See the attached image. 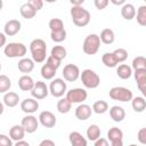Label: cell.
I'll use <instances>...</instances> for the list:
<instances>
[{"mask_svg":"<svg viewBox=\"0 0 146 146\" xmlns=\"http://www.w3.org/2000/svg\"><path fill=\"white\" fill-rule=\"evenodd\" d=\"M70 14H71V19L73 24L78 27H84L90 23V19H91L90 13L82 6L72 7L70 10Z\"/></svg>","mask_w":146,"mask_h":146,"instance_id":"6da1fadb","label":"cell"},{"mask_svg":"<svg viewBox=\"0 0 146 146\" xmlns=\"http://www.w3.org/2000/svg\"><path fill=\"white\" fill-rule=\"evenodd\" d=\"M30 51L34 63H43L47 55V44L42 39H34L30 43Z\"/></svg>","mask_w":146,"mask_h":146,"instance_id":"7a4b0ae2","label":"cell"},{"mask_svg":"<svg viewBox=\"0 0 146 146\" xmlns=\"http://www.w3.org/2000/svg\"><path fill=\"white\" fill-rule=\"evenodd\" d=\"M80 79L82 84L88 89H96L100 84L99 75L90 68H86L82 72H80Z\"/></svg>","mask_w":146,"mask_h":146,"instance_id":"3957f363","label":"cell"},{"mask_svg":"<svg viewBox=\"0 0 146 146\" xmlns=\"http://www.w3.org/2000/svg\"><path fill=\"white\" fill-rule=\"evenodd\" d=\"M100 48V39L99 35L96 33H91L86 36L83 44H82V50L86 55H95L98 52Z\"/></svg>","mask_w":146,"mask_h":146,"instance_id":"277c9868","label":"cell"},{"mask_svg":"<svg viewBox=\"0 0 146 146\" xmlns=\"http://www.w3.org/2000/svg\"><path fill=\"white\" fill-rule=\"evenodd\" d=\"M26 46L22 42H10L5 46L3 54L8 58H23L26 55Z\"/></svg>","mask_w":146,"mask_h":146,"instance_id":"5b68a950","label":"cell"},{"mask_svg":"<svg viewBox=\"0 0 146 146\" xmlns=\"http://www.w3.org/2000/svg\"><path fill=\"white\" fill-rule=\"evenodd\" d=\"M108 96L111 99L113 100H117V102H131V99L133 98V94L130 89L124 88V87H113L110 92Z\"/></svg>","mask_w":146,"mask_h":146,"instance_id":"8992f818","label":"cell"},{"mask_svg":"<svg viewBox=\"0 0 146 146\" xmlns=\"http://www.w3.org/2000/svg\"><path fill=\"white\" fill-rule=\"evenodd\" d=\"M48 89H49V94L52 97L62 98L64 96V94H66V91H67V86H66V82L64 81V79L55 78L51 80Z\"/></svg>","mask_w":146,"mask_h":146,"instance_id":"52a82bcc","label":"cell"},{"mask_svg":"<svg viewBox=\"0 0 146 146\" xmlns=\"http://www.w3.org/2000/svg\"><path fill=\"white\" fill-rule=\"evenodd\" d=\"M88 97V92L83 88H73L66 91L65 98L71 104H82Z\"/></svg>","mask_w":146,"mask_h":146,"instance_id":"ba28073f","label":"cell"},{"mask_svg":"<svg viewBox=\"0 0 146 146\" xmlns=\"http://www.w3.org/2000/svg\"><path fill=\"white\" fill-rule=\"evenodd\" d=\"M30 92H31V95L34 99L41 100V99H44L48 96L49 89H48V86L46 84V82L36 81V82H34V86H33V88Z\"/></svg>","mask_w":146,"mask_h":146,"instance_id":"9c48e42d","label":"cell"},{"mask_svg":"<svg viewBox=\"0 0 146 146\" xmlns=\"http://www.w3.org/2000/svg\"><path fill=\"white\" fill-rule=\"evenodd\" d=\"M62 74H63L64 81L74 82L80 78V68L74 64H67L64 66Z\"/></svg>","mask_w":146,"mask_h":146,"instance_id":"30bf717a","label":"cell"},{"mask_svg":"<svg viewBox=\"0 0 146 146\" xmlns=\"http://www.w3.org/2000/svg\"><path fill=\"white\" fill-rule=\"evenodd\" d=\"M21 125L24 128L25 132L27 133H33L36 131L38 127H39V120L32 115V114H27L26 116H24L22 119V122H21Z\"/></svg>","mask_w":146,"mask_h":146,"instance_id":"8fae6325","label":"cell"},{"mask_svg":"<svg viewBox=\"0 0 146 146\" xmlns=\"http://www.w3.org/2000/svg\"><path fill=\"white\" fill-rule=\"evenodd\" d=\"M38 120L41 123V125L44 127V128H54L56 125V122H57V119H56L55 114L51 113L50 111H43V112H41L39 114Z\"/></svg>","mask_w":146,"mask_h":146,"instance_id":"7c38bea8","label":"cell"},{"mask_svg":"<svg viewBox=\"0 0 146 146\" xmlns=\"http://www.w3.org/2000/svg\"><path fill=\"white\" fill-rule=\"evenodd\" d=\"M21 27L22 24L18 19H10L6 22L3 26V33L6 34V36H14L21 31Z\"/></svg>","mask_w":146,"mask_h":146,"instance_id":"4fadbf2b","label":"cell"},{"mask_svg":"<svg viewBox=\"0 0 146 146\" xmlns=\"http://www.w3.org/2000/svg\"><path fill=\"white\" fill-rule=\"evenodd\" d=\"M39 108V103L34 98H25L21 102V110L26 114H33Z\"/></svg>","mask_w":146,"mask_h":146,"instance_id":"5bb4252c","label":"cell"},{"mask_svg":"<svg viewBox=\"0 0 146 146\" xmlns=\"http://www.w3.org/2000/svg\"><path fill=\"white\" fill-rule=\"evenodd\" d=\"M135 80L137 82V87L139 91L145 96L146 95V70H136L133 72Z\"/></svg>","mask_w":146,"mask_h":146,"instance_id":"9a60e30c","label":"cell"},{"mask_svg":"<svg viewBox=\"0 0 146 146\" xmlns=\"http://www.w3.org/2000/svg\"><path fill=\"white\" fill-rule=\"evenodd\" d=\"M91 113H92V110H91V107L89 106V105H87V104H80L76 108H75V112H74V114H75V117L78 119V120H80V121H86V120H88L90 116H91Z\"/></svg>","mask_w":146,"mask_h":146,"instance_id":"2e32d148","label":"cell"},{"mask_svg":"<svg viewBox=\"0 0 146 146\" xmlns=\"http://www.w3.org/2000/svg\"><path fill=\"white\" fill-rule=\"evenodd\" d=\"M110 116L114 122H122L125 119V111L119 105H114L110 108Z\"/></svg>","mask_w":146,"mask_h":146,"instance_id":"e0dca14e","label":"cell"},{"mask_svg":"<svg viewBox=\"0 0 146 146\" xmlns=\"http://www.w3.org/2000/svg\"><path fill=\"white\" fill-rule=\"evenodd\" d=\"M25 130L21 124H15L9 129V137L11 140L14 141H18V140H23V138L25 137Z\"/></svg>","mask_w":146,"mask_h":146,"instance_id":"ac0fdd59","label":"cell"},{"mask_svg":"<svg viewBox=\"0 0 146 146\" xmlns=\"http://www.w3.org/2000/svg\"><path fill=\"white\" fill-rule=\"evenodd\" d=\"M34 64H35V63H34L31 58L23 57V58H21V59L18 60L17 66H18V70H19L22 73L27 74V73H31V72L33 71V68H34Z\"/></svg>","mask_w":146,"mask_h":146,"instance_id":"d6986e66","label":"cell"},{"mask_svg":"<svg viewBox=\"0 0 146 146\" xmlns=\"http://www.w3.org/2000/svg\"><path fill=\"white\" fill-rule=\"evenodd\" d=\"M121 16L125 19V21H131L136 17V8L132 3H128L125 2L122 7H121Z\"/></svg>","mask_w":146,"mask_h":146,"instance_id":"ffe728a7","label":"cell"},{"mask_svg":"<svg viewBox=\"0 0 146 146\" xmlns=\"http://www.w3.org/2000/svg\"><path fill=\"white\" fill-rule=\"evenodd\" d=\"M33 86H34V81L27 74H24L18 79V88L22 91H31Z\"/></svg>","mask_w":146,"mask_h":146,"instance_id":"44dd1931","label":"cell"},{"mask_svg":"<svg viewBox=\"0 0 146 146\" xmlns=\"http://www.w3.org/2000/svg\"><path fill=\"white\" fill-rule=\"evenodd\" d=\"M2 100H3V105H6L8 107H15L19 103V96H18V94H16L14 91H8L3 95Z\"/></svg>","mask_w":146,"mask_h":146,"instance_id":"7402d4cb","label":"cell"},{"mask_svg":"<svg viewBox=\"0 0 146 146\" xmlns=\"http://www.w3.org/2000/svg\"><path fill=\"white\" fill-rule=\"evenodd\" d=\"M68 139L71 143V146H87V139L79 132V131H72L68 135Z\"/></svg>","mask_w":146,"mask_h":146,"instance_id":"603a6c76","label":"cell"},{"mask_svg":"<svg viewBox=\"0 0 146 146\" xmlns=\"http://www.w3.org/2000/svg\"><path fill=\"white\" fill-rule=\"evenodd\" d=\"M116 75L122 80H128L132 75V68L131 66L127 64H121L116 67Z\"/></svg>","mask_w":146,"mask_h":146,"instance_id":"cb8c5ba5","label":"cell"},{"mask_svg":"<svg viewBox=\"0 0 146 146\" xmlns=\"http://www.w3.org/2000/svg\"><path fill=\"white\" fill-rule=\"evenodd\" d=\"M99 39H100V42H103L104 44H112L115 40L114 31L112 29H104L100 32Z\"/></svg>","mask_w":146,"mask_h":146,"instance_id":"d4e9b609","label":"cell"},{"mask_svg":"<svg viewBox=\"0 0 146 146\" xmlns=\"http://www.w3.org/2000/svg\"><path fill=\"white\" fill-rule=\"evenodd\" d=\"M131 106H132V110L137 113H141L145 111L146 108V100L144 97L141 96H137V97H133L131 99Z\"/></svg>","mask_w":146,"mask_h":146,"instance_id":"484cf974","label":"cell"},{"mask_svg":"<svg viewBox=\"0 0 146 146\" xmlns=\"http://www.w3.org/2000/svg\"><path fill=\"white\" fill-rule=\"evenodd\" d=\"M19 13H21L22 17L25 18V19H32V18L35 16V14H36V11H35L27 2H25V3H23V5L21 6Z\"/></svg>","mask_w":146,"mask_h":146,"instance_id":"4316f807","label":"cell"},{"mask_svg":"<svg viewBox=\"0 0 146 146\" xmlns=\"http://www.w3.org/2000/svg\"><path fill=\"white\" fill-rule=\"evenodd\" d=\"M67 55V51L66 49L63 47V46H54L51 48V51H50V56L54 57L55 59L57 60H63Z\"/></svg>","mask_w":146,"mask_h":146,"instance_id":"83f0119b","label":"cell"},{"mask_svg":"<svg viewBox=\"0 0 146 146\" xmlns=\"http://www.w3.org/2000/svg\"><path fill=\"white\" fill-rule=\"evenodd\" d=\"M56 72L57 70L52 68L51 66H49L48 64H43L42 67H41V76L44 79V80H52L55 79V75H56Z\"/></svg>","mask_w":146,"mask_h":146,"instance_id":"f1b7e54d","label":"cell"},{"mask_svg":"<svg viewBox=\"0 0 146 146\" xmlns=\"http://www.w3.org/2000/svg\"><path fill=\"white\" fill-rule=\"evenodd\" d=\"M87 137L89 140L95 141L100 138V128L97 124H90L87 129Z\"/></svg>","mask_w":146,"mask_h":146,"instance_id":"f546056e","label":"cell"},{"mask_svg":"<svg viewBox=\"0 0 146 146\" xmlns=\"http://www.w3.org/2000/svg\"><path fill=\"white\" fill-rule=\"evenodd\" d=\"M102 62L106 67H116L119 64L113 52H105L102 56Z\"/></svg>","mask_w":146,"mask_h":146,"instance_id":"4dcf8cb0","label":"cell"},{"mask_svg":"<svg viewBox=\"0 0 146 146\" xmlns=\"http://www.w3.org/2000/svg\"><path fill=\"white\" fill-rule=\"evenodd\" d=\"M72 108V104L65 98V97H62L59 98V100L57 102V111L60 113V114H66L71 111Z\"/></svg>","mask_w":146,"mask_h":146,"instance_id":"1f68e13d","label":"cell"},{"mask_svg":"<svg viewBox=\"0 0 146 146\" xmlns=\"http://www.w3.org/2000/svg\"><path fill=\"white\" fill-rule=\"evenodd\" d=\"M107 138L110 141H114V140H122L123 139V131L120 128L113 127L107 131Z\"/></svg>","mask_w":146,"mask_h":146,"instance_id":"d6a6232c","label":"cell"},{"mask_svg":"<svg viewBox=\"0 0 146 146\" xmlns=\"http://www.w3.org/2000/svg\"><path fill=\"white\" fill-rule=\"evenodd\" d=\"M91 110L96 114H104V113H106L108 111V104L105 100H97V102L94 103Z\"/></svg>","mask_w":146,"mask_h":146,"instance_id":"836d02e7","label":"cell"},{"mask_svg":"<svg viewBox=\"0 0 146 146\" xmlns=\"http://www.w3.org/2000/svg\"><path fill=\"white\" fill-rule=\"evenodd\" d=\"M10 87H11V80L5 74H0V94L8 92Z\"/></svg>","mask_w":146,"mask_h":146,"instance_id":"e575fe53","label":"cell"},{"mask_svg":"<svg viewBox=\"0 0 146 146\" xmlns=\"http://www.w3.org/2000/svg\"><path fill=\"white\" fill-rule=\"evenodd\" d=\"M131 68L136 70H146V58L144 56H137L132 59Z\"/></svg>","mask_w":146,"mask_h":146,"instance_id":"d590c367","label":"cell"},{"mask_svg":"<svg viewBox=\"0 0 146 146\" xmlns=\"http://www.w3.org/2000/svg\"><path fill=\"white\" fill-rule=\"evenodd\" d=\"M136 16H137V23L140 26H146V6H140L137 11H136Z\"/></svg>","mask_w":146,"mask_h":146,"instance_id":"8d00e7d4","label":"cell"},{"mask_svg":"<svg viewBox=\"0 0 146 146\" xmlns=\"http://www.w3.org/2000/svg\"><path fill=\"white\" fill-rule=\"evenodd\" d=\"M48 26L51 32H57L64 30V23L60 18H51L48 23Z\"/></svg>","mask_w":146,"mask_h":146,"instance_id":"74e56055","label":"cell"},{"mask_svg":"<svg viewBox=\"0 0 146 146\" xmlns=\"http://www.w3.org/2000/svg\"><path fill=\"white\" fill-rule=\"evenodd\" d=\"M50 39L54 41V42H63L65 39H66V31L65 29L62 30V31H57V32H50Z\"/></svg>","mask_w":146,"mask_h":146,"instance_id":"f35d334b","label":"cell"},{"mask_svg":"<svg viewBox=\"0 0 146 146\" xmlns=\"http://www.w3.org/2000/svg\"><path fill=\"white\" fill-rule=\"evenodd\" d=\"M113 55L115 56L117 63H123L127 58H128V51L124 49V48H117L115 49L114 51H112Z\"/></svg>","mask_w":146,"mask_h":146,"instance_id":"ab89813d","label":"cell"},{"mask_svg":"<svg viewBox=\"0 0 146 146\" xmlns=\"http://www.w3.org/2000/svg\"><path fill=\"white\" fill-rule=\"evenodd\" d=\"M60 63H62L60 60H57V59H55V58L51 57V56L47 57V59H46V64H48L49 66H51V67L55 68V70H58V68H59Z\"/></svg>","mask_w":146,"mask_h":146,"instance_id":"60d3db41","label":"cell"},{"mask_svg":"<svg viewBox=\"0 0 146 146\" xmlns=\"http://www.w3.org/2000/svg\"><path fill=\"white\" fill-rule=\"evenodd\" d=\"M0 146H14L13 145V140L10 139L9 136L0 133Z\"/></svg>","mask_w":146,"mask_h":146,"instance_id":"b9f144b4","label":"cell"},{"mask_svg":"<svg viewBox=\"0 0 146 146\" xmlns=\"http://www.w3.org/2000/svg\"><path fill=\"white\" fill-rule=\"evenodd\" d=\"M27 3H29L35 11L40 10V9L43 7V1H42V0H30V1H27Z\"/></svg>","mask_w":146,"mask_h":146,"instance_id":"7bdbcfd3","label":"cell"},{"mask_svg":"<svg viewBox=\"0 0 146 146\" xmlns=\"http://www.w3.org/2000/svg\"><path fill=\"white\" fill-rule=\"evenodd\" d=\"M108 3H110L108 0H95V1H94V5H95V7H96L98 10L105 9V8L108 6Z\"/></svg>","mask_w":146,"mask_h":146,"instance_id":"ee69618b","label":"cell"},{"mask_svg":"<svg viewBox=\"0 0 146 146\" xmlns=\"http://www.w3.org/2000/svg\"><path fill=\"white\" fill-rule=\"evenodd\" d=\"M137 139L141 145L146 144V128H141L137 133Z\"/></svg>","mask_w":146,"mask_h":146,"instance_id":"f6af8a7d","label":"cell"},{"mask_svg":"<svg viewBox=\"0 0 146 146\" xmlns=\"http://www.w3.org/2000/svg\"><path fill=\"white\" fill-rule=\"evenodd\" d=\"M94 146H110V144L106 138H98L97 140H95Z\"/></svg>","mask_w":146,"mask_h":146,"instance_id":"bcb514c9","label":"cell"},{"mask_svg":"<svg viewBox=\"0 0 146 146\" xmlns=\"http://www.w3.org/2000/svg\"><path fill=\"white\" fill-rule=\"evenodd\" d=\"M39 146H56V145H55V143L51 139H43L39 144Z\"/></svg>","mask_w":146,"mask_h":146,"instance_id":"7dc6e473","label":"cell"},{"mask_svg":"<svg viewBox=\"0 0 146 146\" xmlns=\"http://www.w3.org/2000/svg\"><path fill=\"white\" fill-rule=\"evenodd\" d=\"M6 42H7V36H6V34L2 33V32H0V48L5 47V46H6Z\"/></svg>","mask_w":146,"mask_h":146,"instance_id":"c3c4849f","label":"cell"},{"mask_svg":"<svg viewBox=\"0 0 146 146\" xmlns=\"http://www.w3.org/2000/svg\"><path fill=\"white\" fill-rule=\"evenodd\" d=\"M84 2V0H70V3L72 5V7H79L82 6Z\"/></svg>","mask_w":146,"mask_h":146,"instance_id":"681fc988","label":"cell"},{"mask_svg":"<svg viewBox=\"0 0 146 146\" xmlns=\"http://www.w3.org/2000/svg\"><path fill=\"white\" fill-rule=\"evenodd\" d=\"M14 146H30V144L27 141H25V140H18V141L15 143Z\"/></svg>","mask_w":146,"mask_h":146,"instance_id":"f907efd6","label":"cell"},{"mask_svg":"<svg viewBox=\"0 0 146 146\" xmlns=\"http://www.w3.org/2000/svg\"><path fill=\"white\" fill-rule=\"evenodd\" d=\"M111 2L113 3V5H115V6H123L124 3H125V1L124 0H111Z\"/></svg>","mask_w":146,"mask_h":146,"instance_id":"816d5d0a","label":"cell"},{"mask_svg":"<svg viewBox=\"0 0 146 146\" xmlns=\"http://www.w3.org/2000/svg\"><path fill=\"white\" fill-rule=\"evenodd\" d=\"M111 146H123V140H114V141H111Z\"/></svg>","mask_w":146,"mask_h":146,"instance_id":"f5cc1de1","label":"cell"},{"mask_svg":"<svg viewBox=\"0 0 146 146\" xmlns=\"http://www.w3.org/2000/svg\"><path fill=\"white\" fill-rule=\"evenodd\" d=\"M3 111H5V107H3V103H1V102H0V115H2Z\"/></svg>","mask_w":146,"mask_h":146,"instance_id":"db71d44e","label":"cell"},{"mask_svg":"<svg viewBox=\"0 0 146 146\" xmlns=\"http://www.w3.org/2000/svg\"><path fill=\"white\" fill-rule=\"evenodd\" d=\"M2 7H3V1H2V0H0V11H1Z\"/></svg>","mask_w":146,"mask_h":146,"instance_id":"11a10c76","label":"cell"},{"mask_svg":"<svg viewBox=\"0 0 146 146\" xmlns=\"http://www.w3.org/2000/svg\"><path fill=\"white\" fill-rule=\"evenodd\" d=\"M129 146H137V145H135V144H131V145H129Z\"/></svg>","mask_w":146,"mask_h":146,"instance_id":"9f6ffc18","label":"cell"},{"mask_svg":"<svg viewBox=\"0 0 146 146\" xmlns=\"http://www.w3.org/2000/svg\"><path fill=\"white\" fill-rule=\"evenodd\" d=\"M0 71H1V64H0Z\"/></svg>","mask_w":146,"mask_h":146,"instance_id":"6f0895ef","label":"cell"}]
</instances>
